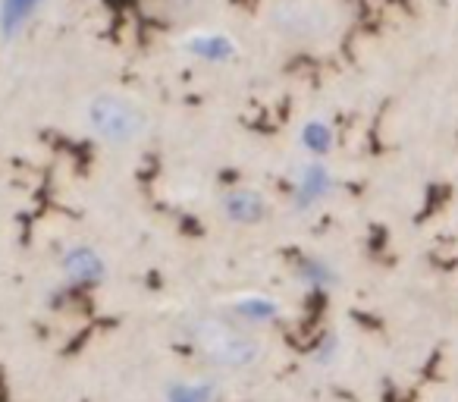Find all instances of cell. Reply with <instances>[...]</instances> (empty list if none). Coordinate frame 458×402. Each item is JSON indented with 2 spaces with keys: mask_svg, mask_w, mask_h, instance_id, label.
<instances>
[{
  "mask_svg": "<svg viewBox=\"0 0 458 402\" xmlns=\"http://www.w3.org/2000/svg\"><path fill=\"white\" fill-rule=\"evenodd\" d=\"M261 20L270 35L295 47H324L349 22L343 0H267Z\"/></svg>",
  "mask_w": 458,
  "mask_h": 402,
  "instance_id": "6da1fadb",
  "label": "cell"
},
{
  "mask_svg": "<svg viewBox=\"0 0 458 402\" xmlns=\"http://www.w3.org/2000/svg\"><path fill=\"white\" fill-rule=\"evenodd\" d=\"M82 129L104 148H135L151 133V114L135 95L120 89H101L89 95L79 110Z\"/></svg>",
  "mask_w": 458,
  "mask_h": 402,
  "instance_id": "7a4b0ae2",
  "label": "cell"
},
{
  "mask_svg": "<svg viewBox=\"0 0 458 402\" xmlns=\"http://www.w3.org/2000/svg\"><path fill=\"white\" fill-rule=\"evenodd\" d=\"M189 339L220 374H245L261 368L267 358V343L258 337V330L236 324L233 318H198L189 327Z\"/></svg>",
  "mask_w": 458,
  "mask_h": 402,
  "instance_id": "3957f363",
  "label": "cell"
},
{
  "mask_svg": "<svg viewBox=\"0 0 458 402\" xmlns=\"http://www.w3.org/2000/svg\"><path fill=\"white\" fill-rule=\"evenodd\" d=\"M57 270L66 283L72 287H98V283L107 280L110 274V261L101 249L89 243H72L60 252L57 258Z\"/></svg>",
  "mask_w": 458,
  "mask_h": 402,
  "instance_id": "277c9868",
  "label": "cell"
},
{
  "mask_svg": "<svg viewBox=\"0 0 458 402\" xmlns=\"http://www.w3.org/2000/svg\"><path fill=\"white\" fill-rule=\"evenodd\" d=\"M223 312H226V318H233L242 327H251V330H258V327H274L286 318V305H283L276 295L258 293V289L229 295Z\"/></svg>",
  "mask_w": 458,
  "mask_h": 402,
  "instance_id": "5b68a950",
  "label": "cell"
},
{
  "mask_svg": "<svg viewBox=\"0 0 458 402\" xmlns=\"http://www.w3.org/2000/svg\"><path fill=\"white\" fill-rule=\"evenodd\" d=\"M267 214V195L255 185H233L220 195V218L233 227H261Z\"/></svg>",
  "mask_w": 458,
  "mask_h": 402,
  "instance_id": "8992f818",
  "label": "cell"
},
{
  "mask_svg": "<svg viewBox=\"0 0 458 402\" xmlns=\"http://www.w3.org/2000/svg\"><path fill=\"white\" fill-rule=\"evenodd\" d=\"M336 179H333L330 167H324V158H311L295 176V205L301 208H318L330 201Z\"/></svg>",
  "mask_w": 458,
  "mask_h": 402,
  "instance_id": "52a82bcc",
  "label": "cell"
},
{
  "mask_svg": "<svg viewBox=\"0 0 458 402\" xmlns=\"http://www.w3.org/2000/svg\"><path fill=\"white\" fill-rule=\"evenodd\" d=\"M164 402H220V383L214 377H182L166 387Z\"/></svg>",
  "mask_w": 458,
  "mask_h": 402,
  "instance_id": "ba28073f",
  "label": "cell"
},
{
  "mask_svg": "<svg viewBox=\"0 0 458 402\" xmlns=\"http://www.w3.org/2000/svg\"><path fill=\"white\" fill-rule=\"evenodd\" d=\"M299 145L308 158H324V154H330V148L336 145V133H333L330 123L318 116V120H308L305 126L299 129Z\"/></svg>",
  "mask_w": 458,
  "mask_h": 402,
  "instance_id": "9c48e42d",
  "label": "cell"
},
{
  "mask_svg": "<svg viewBox=\"0 0 458 402\" xmlns=\"http://www.w3.org/2000/svg\"><path fill=\"white\" fill-rule=\"evenodd\" d=\"M154 13H160L164 20H191L201 13L204 0H148Z\"/></svg>",
  "mask_w": 458,
  "mask_h": 402,
  "instance_id": "30bf717a",
  "label": "cell"
},
{
  "mask_svg": "<svg viewBox=\"0 0 458 402\" xmlns=\"http://www.w3.org/2000/svg\"><path fill=\"white\" fill-rule=\"evenodd\" d=\"M299 280L314 289H327L330 283H336V274H333L330 264L320 261V258H308V261L299 264Z\"/></svg>",
  "mask_w": 458,
  "mask_h": 402,
  "instance_id": "8fae6325",
  "label": "cell"
}]
</instances>
